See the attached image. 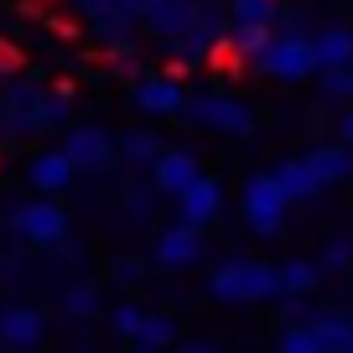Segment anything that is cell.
Listing matches in <instances>:
<instances>
[{"mask_svg": "<svg viewBox=\"0 0 353 353\" xmlns=\"http://www.w3.org/2000/svg\"><path fill=\"white\" fill-rule=\"evenodd\" d=\"M208 296L223 307H260L276 301V265L265 260H223L208 276Z\"/></svg>", "mask_w": 353, "mask_h": 353, "instance_id": "1", "label": "cell"}, {"mask_svg": "<svg viewBox=\"0 0 353 353\" xmlns=\"http://www.w3.org/2000/svg\"><path fill=\"white\" fill-rule=\"evenodd\" d=\"M254 73L260 78H276V83H301V78L317 73V63H312V32H270V42H265V52L254 57Z\"/></svg>", "mask_w": 353, "mask_h": 353, "instance_id": "2", "label": "cell"}, {"mask_svg": "<svg viewBox=\"0 0 353 353\" xmlns=\"http://www.w3.org/2000/svg\"><path fill=\"white\" fill-rule=\"evenodd\" d=\"M182 114H188L192 125H203V130L234 135V141H250L254 125H260L254 104L234 99V94H198V99H182Z\"/></svg>", "mask_w": 353, "mask_h": 353, "instance_id": "3", "label": "cell"}, {"mask_svg": "<svg viewBox=\"0 0 353 353\" xmlns=\"http://www.w3.org/2000/svg\"><path fill=\"white\" fill-rule=\"evenodd\" d=\"M286 208L291 203L281 198V188L270 182V172H254L250 182L239 188V213H244V229L260 234V239H270V234L286 229Z\"/></svg>", "mask_w": 353, "mask_h": 353, "instance_id": "4", "label": "cell"}, {"mask_svg": "<svg viewBox=\"0 0 353 353\" xmlns=\"http://www.w3.org/2000/svg\"><path fill=\"white\" fill-rule=\"evenodd\" d=\"M11 229L37 250H57L68 244V208L57 198H26L11 208Z\"/></svg>", "mask_w": 353, "mask_h": 353, "instance_id": "5", "label": "cell"}, {"mask_svg": "<svg viewBox=\"0 0 353 353\" xmlns=\"http://www.w3.org/2000/svg\"><path fill=\"white\" fill-rule=\"evenodd\" d=\"M172 203H176V223H188V229H208V223H219V213H223V188H219V176L198 172Z\"/></svg>", "mask_w": 353, "mask_h": 353, "instance_id": "6", "label": "cell"}, {"mask_svg": "<svg viewBox=\"0 0 353 353\" xmlns=\"http://www.w3.org/2000/svg\"><path fill=\"white\" fill-rule=\"evenodd\" d=\"M203 260V229H188V223H166L151 239V265L161 270H192Z\"/></svg>", "mask_w": 353, "mask_h": 353, "instance_id": "7", "label": "cell"}, {"mask_svg": "<svg viewBox=\"0 0 353 353\" xmlns=\"http://www.w3.org/2000/svg\"><path fill=\"white\" fill-rule=\"evenodd\" d=\"M57 151H63L78 172H104V166L114 161V135L104 130V125H73Z\"/></svg>", "mask_w": 353, "mask_h": 353, "instance_id": "8", "label": "cell"}, {"mask_svg": "<svg viewBox=\"0 0 353 353\" xmlns=\"http://www.w3.org/2000/svg\"><path fill=\"white\" fill-rule=\"evenodd\" d=\"M182 83H176L172 73H135L130 83V104L141 114H182Z\"/></svg>", "mask_w": 353, "mask_h": 353, "instance_id": "9", "label": "cell"}, {"mask_svg": "<svg viewBox=\"0 0 353 353\" xmlns=\"http://www.w3.org/2000/svg\"><path fill=\"white\" fill-rule=\"evenodd\" d=\"M47 338V317L37 307H6L0 312V348L6 353H37Z\"/></svg>", "mask_w": 353, "mask_h": 353, "instance_id": "10", "label": "cell"}, {"mask_svg": "<svg viewBox=\"0 0 353 353\" xmlns=\"http://www.w3.org/2000/svg\"><path fill=\"white\" fill-rule=\"evenodd\" d=\"M37 94H42L37 78H16V83H6V94H0V130H6V135H32Z\"/></svg>", "mask_w": 353, "mask_h": 353, "instance_id": "11", "label": "cell"}, {"mask_svg": "<svg viewBox=\"0 0 353 353\" xmlns=\"http://www.w3.org/2000/svg\"><path fill=\"white\" fill-rule=\"evenodd\" d=\"M198 11H203V0H156L151 11H145V32L161 37V47H166V42H176V37H188V26L198 21Z\"/></svg>", "mask_w": 353, "mask_h": 353, "instance_id": "12", "label": "cell"}, {"mask_svg": "<svg viewBox=\"0 0 353 353\" xmlns=\"http://www.w3.org/2000/svg\"><path fill=\"white\" fill-rule=\"evenodd\" d=\"M145 172H151V192H166V198H176V192H182L192 176L203 172V161H198L192 151H161L151 166H145Z\"/></svg>", "mask_w": 353, "mask_h": 353, "instance_id": "13", "label": "cell"}, {"mask_svg": "<svg viewBox=\"0 0 353 353\" xmlns=\"http://www.w3.org/2000/svg\"><path fill=\"white\" fill-rule=\"evenodd\" d=\"M301 161L312 166V176H317L322 188H343V182H353V145H343V141L312 145Z\"/></svg>", "mask_w": 353, "mask_h": 353, "instance_id": "14", "label": "cell"}, {"mask_svg": "<svg viewBox=\"0 0 353 353\" xmlns=\"http://www.w3.org/2000/svg\"><path fill=\"white\" fill-rule=\"evenodd\" d=\"M78 176V166L68 161L63 151H37L32 161H26V182H32L37 192H42V198H52V192H63L68 182H73Z\"/></svg>", "mask_w": 353, "mask_h": 353, "instance_id": "15", "label": "cell"}, {"mask_svg": "<svg viewBox=\"0 0 353 353\" xmlns=\"http://www.w3.org/2000/svg\"><path fill=\"white\" fill-rule=\"evenodd\" d=\"M270 182L281 188V198H286V203H312V198L322 192V182L312 176V166L301 161V156H291V161H276Z\"/></svg>", "mask_w": 353, "mask_h": 353, "instance_id": "16", "label": "cell"}, {"mask_svg": "<svg viewBox=\"0 0 353 353\" xmlns=\"http://www.w3.org/2000/svg\"><path fill=\"white\" fill-rule=\"evenodd\" d=\"M301 332H307L312 353H348V317H338V312H312Z\"/></svg>", "mask_w": 353, "mask_h": 353, "instance_id": "17", "label": "cell"}, {"mask_svg": "<svg viewBox=\"0 0 353 353\" xmlns=\"http://www.w3.org/2000/svg\"><path fill=\"white\" fill-rule=\"evenodd\" d=\"M312 63L317 68L353 63V26H317L312 32Z\"/></svg>", "mask_w": 353, "mask_h": 353, "instance_id": "18", "label": "cell"}, {"mask_svg": "<svg viewBox=\"0 0 353 353\" xmlns=\"http://www.w3.org/2000/svg\"><path fill=\"white\" fill-rule=\"evenodd\" d=\"M161 151H166V145H161V135H156V130H145V125H130L125 135H114V156H120L125 166H151Z\"/></svg>", "mask_w": 353, "mask_h": 353, "instance_id": "19", "label": "cell"}, {"mask_svg": "<svg viewBox=\"0 0 353 353\" xmlns=\"http://www.w3.org/2000/svg\"><path fill=\"white\" fill-rule=\"evenodd\" d=\"M317 281H322L317 260H281L276 265V301L281 296H312Z\"/></svg>", "mask_w": 353, "mask_h": 353, "instance_id": "20", "label": "cell"}, {"mask_svg": "<svg viewBox=\"0 0 353 353\" xmlns=\"http://www.w3.org/2000/svg\"><path fill=\"white\" fill-rule=\"evenodd\" d=\"M135 348H151V353H166L176 343V322L166 317V312H145V322H141V332H135Z\"/></svg>", "mask_w": 353, "mask_h": 353, "instance_id": "21", "label": "cell"}, {"mask_svg": "<svg viewBox=\"0 0 353 353\" xmlns=\"http://www.w3.org/2000/svg\"><path fill=\"white\" fill-rule=\"evenodd\" d=\"M47 130H68V99L42 88L32 104V135H47Z\"/></svg>", "mask_w": 353, "mask_h": 353, "instance_id": "22", "label": "cell"}, {"mask_svg": "<svg viewBox=\"0 0 353 353\" xmlns=\"http://www.w3.org/2000/svg\"><path fill=\"white\" fill-rule=\"evenodd\" d=\"M68 6L88 21V32H94V37H99V32H114V26H130V21L120 16V6H114V0H68Z\"/></svg>", "mask_w": 353, "mask_h": 353, "instance_id": "23", "label": "cell"}, {"mask_svg": "<svg viewBox=\"0 0 353 353\" xmlns=\"http://www.w3.org/2000/svg\"><path fill=\"white\" fill-rule=\"evenodd\" d=\"M63 312L73 322H88L94 312H99V286H94V281H73V286L63 291Z\"/></svg>", "mask_w": 353, "mask_h": 353, "instance_id": "24", "label": "cell"}, {"mask_svg": "<svg viewBox=\"0 0 353 353\" xmlns=\"http://www.w3.org/2000/svg\"><path fill=\"white\" fill-rule=\"evenodd\" d=\"M317 94L322 99H338V104H353V63L317 68Z\"/></svg>", "mask_w": 353, "mask_h": 353, "instance_id": "25", "label": "cell"}, {"mask_svg": "<svg viewBox=\"0 0 353 353\" xmlns=\"http://www.w3.org/2000/svg\"><path fill=\"white\" fill-rule=\"evenodd\" d=\"M317 270H322V276H343V270H353V239H348V234H332V239L322 244Z\"/></svg>", "mask_w": 353, "mask_h": 353, "instance_id": "26", "label": "cell"}, {"mask_svg": "<svg viewBox=\"0 0 353 353\" xmlns=\"http://www.w3.org/2000/svg\"><path fill=\"white\" fill-rule=\"evenodd\" d=\"M281 0H229V21H250V26H276Z\"/></svg>", "mask_w": 353, "mask_h": 353, "instance_id": "27", "label": "cell"}, {"mask_svg": "<svg viewBox=\"0 0 353 353\" xmlns=\"http://www.w3.org/2000/svg\"><path fill=\"white\" fill-rule=\"evenodd\" d=\"M94 42H99V52L110 57V63H130V57L141 52V42H135V32H130V26H114V32H99Z\"/></svg>", "mask_w": 353, "mask_h": 353, "instance_id": "28", "label": "cell"}, {"mask_svg": "<svg viewBox=\"0 0 353 353\" xmlns=\"http://www.w3.org/2000/svg\"><path fill=\"white\" fill-rule=\"evenodd\" d=\"M141 322H145V307H135V301H125V307H114V312H110L114 338H135V332H141Z\"/></svg>", "mask_w": 353, "mask_h": 353, "instance_id": "29", "label": "cell"}, {"mask_svg": "<svg viewBox=\"0 0 353 353\" xmlns=\"http://www.w3.org/2000/svg\"><path fill=\"white\" fill-rule=\"evenodd\" d=\"M120 203H125V219H130V223H145V219L156 213V192H151V188H130Z\"/></svg>", "mask_w": 353, "mask_h": 353, "instance_id": "30", "label": "cell"}, {"mask_svg": "<svg viewBox=\"0 0 353 353\" xmlns=\"http://www.w3.org/2000/svg\"><path fill=\"white\" fill-rule=\"evenodd\" d=\"M110 276L120 281V286H141V281H145V260H135V254H120V260L110 265Z\"/></svg>", "mask_w": 353, "mask_h": 353, "instance_id": "31", "label": "cell"}, {"mask_svg": "<svg viewBox=\"0 0 353 353\" xmlns=\"http://www.w3.org/2000/svg\"><path fill=\"white\" fill-rule=\"evenodd\" d=\"M312 296H281V322H286V327H301V322L312 317Z\"/></svg>", "mask_w": 353, "mask_h": 353, "instance_id": "32", "label": "cell"}, {"mask_svg": "<svg viewBox=\"0 0 353 353\" xmlns=\"http://www.w3.org/2000/svg\"><path fill=\"white\" fill-rule=\"evenodd\" d=\"M276 353H312V343H307V332H301V327H281Z\"/></svg>", "mask_w": 353, "mask_h": 353, "instance_id": "33", "label": "cell"}, {"mask_svg": "<svg viewBox=\"0 0 353 353\" xmlns=\"http://www.w3.org/2000/svg\"><path fill=\"white\" fill-rule=\"evenodd\" d=\"M16 73H21V47H11L0 37V78H16Z\"/></svg>", "mask_w": 353, "mask_h": 353, "instance_id": "34", "label": "cell"}, {"mask_svg": "<svg viewBox=\"0 0 353 353\" xmlns=\"http://www.w3.org/2000/svg\"><path fill=\"white\" fill-rule=\"evenodd\" d=\"M114 6H120V16H125V21H145V11H151V6H156V0H114Z\"/></svg>", "mask_w": 353, "mask_h": 353, "instance_id": "35", "label": "cell"}, {"mask_svg": "<svg viewBox=\"0 0 353 353\" xmlns=\"http://www.w3.org/2000/svg\"><path fill=\"white\" fill-rule=\"evenodd\" d=\"M166 353H219V343H208V338H192V343H182V338H176Z\"/></svg>", "mask_w": 353, "mask_h": 353, "instance_id": "36", "label": "cell"}, {"mask_svg": "<svg viewBox=\"0 0 353 353\" xmlns=\"http://www.w3.org/2000/svg\"><path fill=\"white\" fill-rule=\"evenodd\" d=\"M332 125H338V141H343V145H353V104H343Z\"/></svg>", "mask_w": 353, "mask_h": 353, "instance_id": "37", "label": "cell"}, {"mask_svg": "<svg viewBox=\"0 0 353 353\" xmlns=\"http://www.w3.org/2000/svg\"><path fill=\"white\" fill-rule=\"evenodd\" d=\"M348 353H353V317H348Z\"/></svg>", "mask_w": 353, "mask_h": 353, "instance_id": "38", "label": "cell"}, {"mask_svg": "<svg viewBox=\"0 0 353 353\" xmlns=\"http://www.w3.org/2000/svg\"><path fill=\"white\" fill-rule=\"evenodd\" d=\"M130 353H151V348H130Z\"/></svg>", "mask_w": 353, "mask_h": 353, "instance_id": "39", "label": "cell"}, {"mask_svg": "<svg viewBox=\"0 0 353 353\" xmlns=\"http://www.w3.org/2000/svg\"><path fill=\"white\" fill-rule=\"evenodd\" d=\"M0 353H6V348H0Z\"/></svg>", "mask_w": 353, "mask_h": 353, "instance_id": "40", "label": "cell"}]
</instances>
